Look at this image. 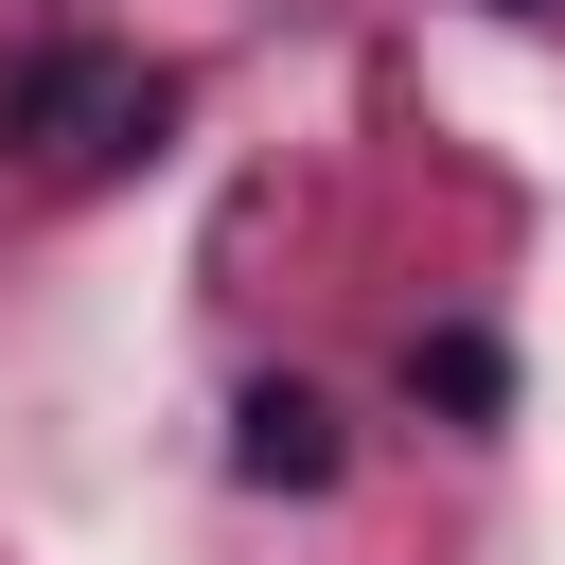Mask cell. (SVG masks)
I'll use <instances>...</instances> for the list:
<instances>
[{
	"instance_id": "1",
	"label": "cell",
	"mask_w": 565,
	"mask_h": 565,
	"mask_svg": "<svg viewBox=\"0 0 565 565\" xmlns=\"http://www.w3.org/2000/svg\"><path fill=\"white\" fill-rule=\"evenodd\" d=\"M159 124H177V71H141L106 35H53V53L0 71V159L18 177H124V159H159Z\"/></svg>"
},
{
	"instance_id": "2",
	"label": "cell",
	"mask_w": 565,
	"mask_h": 565,
	"mask_svg": "<svg viewBox=\"0 0 565 565\" xmlns=\"http://www.w3.org/2000/svg\"><path fill=\"white\" fill-rule=\"evenodd\" d=\"M230 477H247V494H335V406H318L300 371H265V388L230 406Z\"/></svg>"
},
{
	"instance_id": "3",
	"label": "cell",
	"mask_w": 565,
	"mask_h": 565,
	"mask_svg": "<svg viewBox=\"0 0 565 565\" xmlns=\"http://www.w3.org/2000/svg\"><path fill=\"white\" fill-rule=\"evenodd\" d=\"M406 388H424L441 424H494V406H512V353H494V335H406Z\"/></svg>"
},
{
	"instance_id": "4",
	"label": "cell",
	"mask_w": 565,
	"mask_h": 565,
	"mask_svg": "<svg viewBox=\"0 0 565 565\" xmlns=\"http://www.w3.org/2000/svg\"><path fill=\"white\" fill-rule=\"evenodd\" d=\"M494 18H547V0H494Z\"/></svg>"
}]
</instances>
